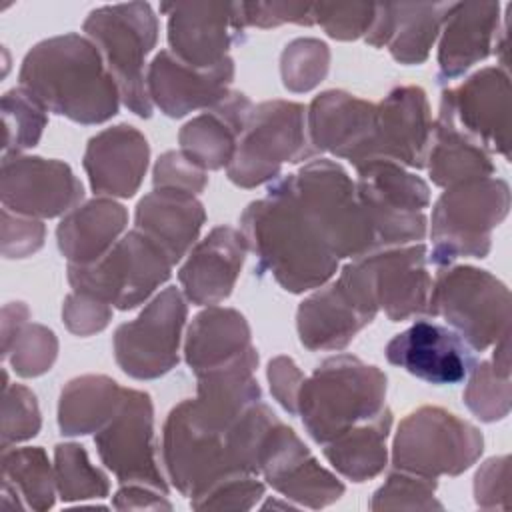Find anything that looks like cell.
<instances>
[{
    "mask_svg": "<svg viewBox=\"0 0 512 512\" xmlns=\"http://www.w3.org/2000/svg\"><path fill=\"white\" fill-rule=\"evenodd\" d=\"M40 424L36 396L26 386L10 384L6 378L2 394V450L36 436Z\"/></svg>",
    "mask_w": 512,
    "mask_h": 512,
    "instance_id": "7bdbcfd3",
    "label": "cell"
},
{
    "mask_svg": "<svg viewBox=\"0 0 512 512\" xmlns=\"http://www.w3.org/2000/svg\"><path fill=\"white\" fill-rule=\"evenodd\" d=\"M436 480L410 474L404 470L392 472L386 482L374 492L372 510H442V502L434 498Z\"/></svg>",
    "mask_w": 512,
    "mask_h": 512,
    "instance_id": "b9f144b4",
    "label": "cell"
},
{
    "mask_svg": "<svg viewBox=\"0 0 512 512\" xmlns=\"http://www.w3.org/2000/svg\"><path fill=\"white\" fill-rule=\"evenodd\" d=\"M128 224L126 208L110 198H94L70 210L56 228L60 252L68 264H92L102 258Z\"/></svg>",
    "mask_w": 512,
    "mask_h": 512,
    "instance_id": "4dcf8cb0",
    "label": "cell"
},
{
    "mask_svg": "<svg viewBox=\"0 0 512 512\" xmlns=\"http://www.w3.org/2000/svg\"><path fill=\"white\" fill-rule=\"evenodd\" d=\"M250 326L234 308L208 306L194 316L186 342L184 358L194 374L224 366L252 350Z\"/></svg>",
    "mask_w": 512,
    "mask_h": 512,
    "instance_id": "d6a6232c",
    "label": "cell"
},
{
    "mask_svg": "<svg viewBox=\"0 0 512 512\" xmlns=\"http://www.w3.org/2000/svg\"><path fill=\"white\" fill-rule=\"evenodd\" d=\"M2 484L10 486L26 508L42 512L54 506L56 476L44 448H4Z\"/></svg>",
    "mask_w": 512,
    "mask_h": 512,
    "instance_id": "d590c367",
    "label": "cell"
},
{
    "mask_svg": "<svg viewBox=\"0 0 512 512\" xmlns=\"http://www.w3.org/2000/svg\"><path fill=\"white\" fill-rule=\"evenodd\" d=\"M268 382L272 396L288 414H298V392L304 382V374L290 356H276L268 364Z\"/></svg>",
    "mask_w": 512,
    "mask_h": 512,
    "instance_id": "816d5d0a",
    "label": "cell"
},
{
    "mask_svg": "<svg viewBox=\"0 0 512 512\" xmlns=\"http://www.w3.org/2000/svg\"><path fill=\"white\" fill-rule=\"evenodd\" d=\"M314 22L334 40H356L366 36L376 18L370 2H318L312 4Z\"/></svg>",
    "mask_w": 512,
    "mask_h": 512,
    "instance_id": "ee69618b",
    "label": "cell"
},
{
    "mask_svg": "<svg viewBox=\"0 0 512 512\" xmlns=\"http://www.w3.org/2000/svg\"><path fill=\"white\" fill-rule=\"evenodd\" d=\"M2 352L18 376H40L52 368L58 354V340L50 328L26 322L2 346Z\"/></svg>",
    "mask_w": 512,
    "mask_h": 512,
    "instance_id": "ab89813d",
    "label": "cell"
},
{
    "mask_svg": "<svg viewBox=\"0 0 512 512\" xmlns=\"http://www.w3.org/2000/svg\"><path fill=\"white\" fill-rule=\"evenodd\" d=\"M510 458L496 456L486 460L474 478V498L480 508H508Z\"/></svg>",
    "mask_w": 512,
    "mask_h": 512,
    "instance_id": "f907efd6",
    "label": "cell"
},
{
    "mask_svg": "<svg viewBox=\"0 0 512 512\" xmlns=\"http://www.w3.org/2000/svg\"><path fill=\"white\" fill-rule=\"evenodd\" d=\"M56 492L64 502L104 498L110 492L106 474L90 464L84 446L66 442L54 448Z\"/></svg>",
    "mask_w": 512,
    "mask_h": 512,
    "instance_id": "8d00e7d4",
    "label": "cell"
},
{
    "mask_svg": "<svg viewBox=\"0 0 512 512\" xmlns=\"http://www.w3.org/2000/svg\"><path fill=\"white\" fill-rule=\"evenodd\" d=\"M204 220V206L194 194L154 188L138 202L134 228L176 264L196 242Z\"/></svg>",
    "mask_w": 512,
    "mask_h": 512,
    "instance_id": "f546056e",
    "label": "cell"
},
{
    "mask_svg": "<svg viewBox=\"0 0 512 512\" xmlns=\"http://www.w3.org/2000/svg\"><path fill=\"white\" fill-rule=\"evenodd\" d=\"M148 158L144 134L130 124H118L90 138L82 164L96 194L130 198L142 184Z\"/></svg>",
    "mask_w": 512,
    "mask_h": 512,
    "instance_id": "d4e9b609",
    "label": "cell"
},
{
    "mask_svg": "<svg viewBox=\"0 0 512 512\" xmlns=\"http://www.w3.org/2000/svg\"><path fill=\"white\" fill-rule=\"evenodd\" d=\"M168 16V44L184 64L208 70L224 62L232 44V4L164 2Z\"/></svg>",
    "mask_w": 512,
    "mask_h": 512,
    "instance_id": "603a6c76",
    "label": "cell"
},
{
    "mask_svg": "<svg viewBox=\"0 0 512 512\" xmlns=\"http://www.w3.org/2000/svg\"><path fill=\"white\" fill-rule=\"evenodd\" d=\"M452 2L376 4V18L366 42L386 46L400 64H422L438 38Z\"/></svg>",
    "mask_w": 512,
    "mask_h": 512,
    "instance_id": "484cf974",
    "label": "cell"
},
{
    "mask_svg": "<svg viewBox=\"0 0 512 512\" xmlns=\"http://www.w3.org/2000/svg\"><path fill=\"white\" fill-rule=\"evenodd\" d=\"M424 244L380 248L342 268V276L392 322L426 312L432 278Z\"/></svg>",
    "mask_w": 512,
    "mask_h": 512,
    "instance_id": "4fadbf2b",
    "label": "cell"
},
{
    "mask_svg": "<svg viewBox=\"0 0 512 512\" xmlns=\"http://www.w3.org/2000/svg\"><path fill=\"white\" fill-rule=\"evenodd\" d=\"M426 312L440 316L476 352L510 330V290L488 270L448 266L438 272Z\"/></svg>",
    "mask_w": 512,
    "mask_h": 512,
    "instance_id": "52a82bcc",
    "label": "cell"
},
{
    "mask_svg": "<svg viewBox=\"0 0 512 512\" xmlns=\"http://www.w3.org/2000/svg\"><path fill=\"white\" fill-rule=\"evenodd\" d=\"M376 104L344 90L318 94L306 110V128L316 152L350 160L354 168L366 160L374 132Z\"/></svg>",
    "mask_w": 512,
    "mask_h": 512,
    "instance_id": "7402d4cb",
    "label": "cell"
},
{
    "mask_svg": "<svg viewBox=\"0 0 512 512\" xmlns=\"http://www.w3.org/2000/svg\"><path fill=\"white\" fill-rule=\"evenodd\" d=\"M234 62L226 58L214 68L198 70L178 60L170 50H160L146 70V90L166 116L182 118L188 112L210 108L230 90Z\"/></svg>",
    "mask_w": 512,
    "mask_h": 512,
    "instance_id": "44dd1931",
    "label": "cell"
},
{
    "mask_svg": "<svg viewBox=\"0 0 512 512\" xmlns=\"http://www.w3.org/2000/svg\"><path fill=\"white\" fill-rule=\"evenodd\" d=\"M118 510H172L166 494L146 484H124L112 500Z\"/></svg>",
    "mask_w": 512,
    "mask_h": 512,
    "instance_id": "f5cc1de1",
    "label": "cell"
},
{
    "mask_svg": "<svg viewBox=\"0 0 512 512\" xmlns=\"http://www.w3.org/2000/svg\"><path fill=\"white\" fill-rule=\"evenodd\" d=\"M154 188L200 194L206 188V170L188 160L180 150L162 154L154 166Z\"/></svg>",
    "mask_w": 512,
    "mask_h": 512,
    "instance_id": "7dc6e473",
    "label": "cell"
},
{
    "mask_svg": "<svg viewBox=\"0 0 512 512\" xmlns=\"http://www.w3.org/2000/svg\"><path fill=\"white\" fill-rule=\"evenodd\" d=\"M464 404L482 422H496L510 412V376L500 374L490 360H482L468 372Z\"/></svg>",
    "mask_w": 512,
    "mask_h": 512,
    "instance_id": "60d3db41",
    "label": "cell"
},
{
    "mask_svg": "<svg viewBox=\"0 0 512 512\" xmlns=\"http://www.w3.org/2000/svg\"><path fill=\"white\" fill-rule=\"evenodd\" d=\"M254 104L242 92H228L180 128V152L202 170L228 166Z\"/></svg>",
    "mask_w": 512,
    "mask_h": 512,
    "instance_id": "f1b7e54d",
    "label": "cell"
},
{
    "mask_svg": "<svg viewBox=\"0 0 512 512\" xmlns=\"http://www.w3.org/2000/svg\"><path fill=\"white\" fill-rule=\"evenodd\" d=\"M432 124L428 98L422 88H392L388 96L376 104L374 132L364 162L382 158L408 168H424Z\"/></svg>",
    "mask_w": 512,
    "mask_h": 512,
    "instance_id": "d6986e66",
    "label": "cell"
},
{
    "mask_svg": "<svg viewBox=\"0 0 512 512\" xmlns=\"http://www.w3.org/2000/svg\"><path fill=\"white\" fill-rule=\"evenodd\" d=\"M356 192L370 220L376 250L404 246L426 236L424 208L428 184L392 160H368L356 166Z\"/></svg>",
    "mask_w": 512,
    "mask_h": 512,
    "instance_id": "7c38bea8",
    "label": "cell"
},
{
    "mask_svg": "<svg viewBox=\"0 0 512 512\" xmlns=\"http://www.w3.org/2000/svg\"><path fill=\"white\" fill-rule=\"evenodd\" d=\"M46 228L40 220L2 210V254L6 258H26L44 244Z\"/></svg>",
    "mask_w": 512,
    "mask_h": 512,
    "instance_id": "681fc988",
    "label": "cell"
},
{
    "mask_svg": "<svg viewBox=\"0 0 512 512\" xmlns=\"http://www.w3.org/2000/svg\"><path fill=\"white\" fill-rule=\"evenodd\" d=\"M498 30V2H452L440 30L442 38L438 46V78H458L470 66L484 60L496 44Z\"/></svg>",
    "mask_w": 512,
    "mask_h": 512,
    "instance_id": "83f0119b",
    "label": "cell"
},
{
    "mask_svg": "<svg viewBox=\"0 0 512 512\" xmlns=\"http://www.w3.org/2000/svg\"><path fill=\"white\" fill-rule=\"evenodd\" d=\"M510 188L502 178H478L448 186L432 210L428 262L450 266L458 258H484L492 230L508 216Z\"/></svg>",
    "mask_w": 512,
    "mask_h": 512,
    "instance_id": "5b68a950",
    "label": "cell"
},
{
    "mask_svg": "<svg viewBox=\"0 0 512 512\" xmlns=\"http://www.w3.org/2000/svg\"><path fill=\"white\" fill-rule=\"evenodd\" d=\"M424 166L428 168L432 182L442 188L488 178L494 172L490 152L454 122L452 110L442 100L440 114L432 124Z\"/></svg>",
    "mask_w": 512,
    "mask_h": 512,
    "instance_id": "1f68e13d",
    "label": "cell"
},
{
    "mask_svg": "<svg viewBox=\"0 0 512 512\" xmlns=\"http://www.w3.org/2000/svg\"><path fill=\"white\" fill-rule=\"evenodd\" d=\"M46 108L24 88H12L2 96L4 156L20 154L38 144L48 122Z\"/></svg>",
    "mask_w": 512,
    "mask_h": 512,
    "instance_id": "74e56055",
    "label": "cell"
},
{
    "mask_svg": "<svg viewBox=\"0 0 512 512\" xmlns=\"http://www.w3.org/2000/svg\"><path fill=\"white\" fill-rule=\"evenodd\" d=\"M172 266L168 256L134 228L96 262L68 264V282L74 292L118 310H132L170 278Z\"/></svg>",
    "mask_w": 512,
    "mask_h": 512,
    "instance_id": "30bf717a",
    "label": "cell"
},
{
    "mask_svg": "<svg viewBox=\"0 0 512 512\" xmlns=\"http://www.w3.org/2000/svg\"><path fill=\"white\" fill-rule=\"evenodd\" d=\"M392 412L386 406L378 416L360 422L324 444L326 460L348 480L364 482L378 476L388 462L386 438Z\"/></svg>",
    "mask_w": 512,
    "mask_h": 512,
    "instance_id": "e575fe53",
    "label": "cell"
},
{
    "mask_svg": "<svg viewBox=\"0 0 512 512\" xmlns=\"http://www.w3.org/2000/svg\"><path fill=\"white\" fill-rule=\"evenodd\" d=\"M248 242L242 230L216 226L200 240L178 272L184 296L198 306H216L232 294Z\"/></svg>",
    "mask_w": 512,
    "mask_h": 512,
    "instance_id": "cb8c5ba5",
    "label": "cell"
},
{
    "mask_svg": "<svg viewBox=\"0 0 512 512\" xmlns=\"http://www.w3.org/2000/svg\"><path fill=\"white\" fill-rule=\"evenodd\" d=\"M314 24L308 2H236L232 4V30L244 32L248 26L274 28L280 24Z\"/></svg>",
    "mask_w": 512,
    "mask_h": 512,
    "instance_id": "f6af8a7d",
    "label": "cell"
},
{
    "mask_svg": "<svg viewBox=\"0 0 512 512\" xmlns=\"http://www.w3.org/2000/svg\"><path fill=\"white\" fill-rule=\"evenodd\" d=\"M260 474L282 496L308 508H324L344 494V484L320 466L296 432L280 420L264 440Z\"/></svg>",
    "mask_w": 512,
    "mask_h": 512,
    "instance_id": "e0dca14e",
    "label": "cell"
},
{
    "mask_svg": "<svg viewBox=\"0 0 512 512\" xmlns=\"http://www.w3.org/2000/svg\"><path fill=\"white\" fill-rule=\"evenodd\" d=\"M374 318L376 312L336 280L298 306L296 328L308 350H342Z\"/></svg>",
    "mask_w": 512,
    "mask_h": 512,
    "instance_id": "4316f807",
    "label": "cell"
},
{
    "mask_svg": "<svg viewBox=\"0 0 512 512\" xmlns=\"http://www.w3.org/2000/svg\"><path fill=\"white\" fill-rule=\"evenodd\" d=\"M330 48L318 38H296L280 56L282 84L290 92H308L328 74Z\"/></svg>",
    "mask_w": 512,
    "mask_h": 512,
    "instance_id": "f35d334b",
    "label": "cell"
},
{
    "mask_svg": "<svg viewBox=\"0 0 512 512\" xmlns=\"http://www.w3.org/2000/svg\"><path fill=\"white\" fill-rule=\"evenodd\" d=\"M100 460L122 484H146L168 492L154 446V406L148 392L126 388L112 420L94 438Z\"/></svg>",
    "mask_w": 512,
    "mask_h": 512,
    "instance_id": "9a60e30c",
    "label": "cell"
},
{
    "mask_svg": "<svg viewBox=\"0 0 512 512\" xmlns=\"http://www.w3.org/2000/svg\"><path fill=\"white\" fill-rule=\"evenodd\" d=\"M390 364L430 384H458L476 364L472 348L448 326L416 320L386 346Z\"/></svg>",
    "mask_w": 512,
    "mask_h": 512,
    "instance_id": "ffe728a7",
    "label": "cell"
},
{
    "mask_svg": "<svg viewBox=\"0 0 512 512\" xmlns=\"http://www.w3.org/2000/svg\"><path fill=\"white\" fill-rule=\"evenodd\" d=\"M110 318L112 306L94 296L72 290V294L64 298L62 320L66 328L76 336H90L94 332L104 330Z\"/></svg>",
    "mask_w": 512,
    "mask_h": 512,
    "instance_id": "c3c4849f",
    "label": "cell"
},
{
    "mask_svg": "<svg viewBox=\"0 0 512 512\" xmlns=\"http://www.w3.org/2000/svg\"><path fill=\"white\" fill-rule=\"evenodd\" d=\"M318 152L310 144L306 108L298 102L268 100L252 108L230 160L228 178L240 188L276 180L284 162H302Z\"/></svg>",
    "mask_w": 512,
    "mask_h": 512,
    "instance_id": "ba28073f",
    "label": "cell"
},
{
    "mask_svg": "<svg viewBox=\"0 0 512 512\" xmlns=\"http://www.w3.org/2000/svg\"><path fill=\"white\" fill-rule=\"evenodd\" d=\"M264 496V484L254 474H236L214 484L206 494L190 500L196 510H250Z\"/></svg>",
    "mask_w": 512,
    "mask_h": 512,
    "instance_id": "bcb514c9",
    "label": "cell"
},
{
    "mask_svg": "<svg viewBox=\"0 0 512 512\" xmlns=\"http://www.w3.org/2000/svg\"><path fill=\"white\" fill-rule=\"evenodd\" d=\"M386 374L350 354L326 358L298 392V414L314 442L326 444L344 430L378 416L386 404Z\"/></svg>",
    "mask_w": 512,
    "mask_h": 512,
    "instance_id": "3957f363",
    "label": "cell"
},
{
    "mask_svg": "<svg viewBox=\"0 0 512 512\" xmlns=\"http://www.w3.org/2000/svg\"><path fill=\"white\" fill-rule=\"evenodd\" d=\"M284 178L296 202L338 260H356L376 250L374 232L358 198L356 182L338 162L318 158Z\"/></svg>",
    "mask_w": 512,
    "mask_h": 512,
    "instance_id": "277c9868",
    "label": "cell"
},
{
    "mask_svg": "<svg viewBox=\"0 0 512 512\" xmlns=\"http://www.w3.org/2000/svg\"><path fill=\"white\" fill-rule=\"evenodd\" d=\"M186 302L176 286L156 294L140 316L114 332L118 366L136 380H152L178 364L180 334L186 322Z\"/></svg>",
    "mask_w": 512,
    "mask_h": 512,
    "instance_id": "5bb4252c",
    "label": "cell"
},
{
    "mask_svg": "<svg viewBox=\"0 0 512 512\" xmlns=\"http://www.w3.org/2000/svg\"><path fill=\"white\" fill-rule=\"evenodd\" d=\"M240 230L256 256V272L270 274L292 294L320 288L336 274L338 258L296 202L286 178H276L266 198L244 208Z\"/></svg>",
    "mask_w": 512,
    "mask_h": 512,
    "instance_id": "6da1fadb",
    "label": "cell"
},
{
    "mask_svg": "<svg viewBox=\"0 0 512 512\" xmlns=\"http://www.w3.org/2000/svg\"><path fill=\"white\" fill-rule=\"evenodd\" d=\"M86 36L100 50L120 98L140 118L152 116L144 64L158 40V20L148 2L100 6L84 20Z\"/></svg>",
    "mask_w": 512,
    "mask_h": 512,
    "instance_id": "8992f818",
    "label": "cell"
},
{
    "mask_svg": "<svg viewBox=\"0 0 512 512\" xmlns=\"http://www.w3.org/2000/svg\"><path fill=\"white\" fill-rule=\"evenodd\" d=\"M162 458L174 488L190 500L228 476L244 474L230 446V428L218 430L206 424L190 400H182L166 418Z\"/></svg>",
    "mask_w": 512,
    "mask_h": 512,
    "instance_id": "8fae6325",
    "label": "cell"
},
{
    "mask_svg": "<svg viewBox=\"0 0 512 512\" xmlns=\"http://www.w3.org/2000/svg\"><path fill=\"white\" fill-rule=\"evenodd\" d=\"M126 388L102 374L70 380L60 392L58 426L64 436H82L104 428L118 412Z\"/></svg>",
    "mask_w": 512,
    "mask_h": 512,
    "instance_id": "836d02e7",
    "label": "cell"
},
{
    "mask_svg": "<svg viewBox=\"0 0 512 512\" xmlns=\"http://www.w3.org/2000/svg\"><path fill=\"white\" fill-rule=\"evenodd\" d=\"M0 194L4 208L14 214L54 218L74 210L84 188L62 160L14 154L2 158Z\"/></svg>",
    "mask_w": 512,
    "mask_h": 512,
    "instance_id": "2e32d148",
    "label": "cell"
},
{
    "mask_svg": "<svg viewBox=\"0 0 512 512\" xmlns=\"http://www.w3.org/2000/svg\"><path fill=\"white\" fill-rule=\"evenodd\" d=\"M440 100L468 136L510 160V78L504 68H482L460 86L444 90Z\"/></svg>",
    "mask_w": 512,
    "mask_h": 512,
    "instance_id": "ac0fdd59",
    "label": "cell"
},
{
    "mask_svg": "<svg viewBox=\"0 0 512 512\" xmlns=\"http://www.w3.org/2000/svg\"><path fill=\"white\" fill-rule=\"evenodd\" d=\"M482 450L484 438L474 424L444 408L422 406L400 422L392 444V464L396 470L436 480L444 474H462Z\"/></svg>",
    "mask_w": 512,
    "mask_h": 512,
    "instance_id": "9c48e42d",
    "label": "cell"
},
{
    "mask_svg": "<svg viewBox=\"0 0 512 512\" xmlns=\"http://www.w3.org/2000/svg\"><path fill=\"white\" fill-rule=\"evenodd\" d=\"M20 88L48 112L78 124H102L120 106V90L96 44L76 32L38 42L22 60Z\"/></svg>",
    "mask_w": 512,
    "mask_h": 512,
    "instance_id": "7a4b0ae2",
    "label": "cell"
}]
</instances>
